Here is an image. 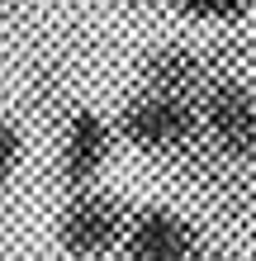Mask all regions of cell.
<instances>
[{
	"label": "cell",
	"instance_id": "obj_5",
	"mask_svg": "<svg viewBox=\"0 0 256 261\" xmlns=\"http://www.w3.org/2000/svg\"><path fill=\"white\" fill-rule=\"evenodd\" d=\"M114 147H119L114 114L76 105V110L57 124V180H62V190L100 186L104 171H109V162H114Z\"/></svg>",
	"mask_w": 256,
	"mask_h": 261
},
{
	"label": "cell",
	"instance_id": "obj_12",
	"mask_svg": "<svg viewBox=\"0 0 256 261\" xmlns=\"http://www.w3.org/2000/svg\"><path fill=\"white\" fill-rule=\"evenodd\" d=\"M104 5H114L124 14H157V10H166V0H104Z\"/></svg>",
	"mask_w": 256,
	"mask_h": 261
},
{
	"label": "cell",
	"instance_id": "obj_7",
	"mask_svg": "<svg viewBox=\"0 0 256 261\" xmlns=\"http://www.w3.org/2000/svg\"><path fill=\"white\" fill-rule=\"evenodd\" d=\"M133 90H152V95H176V100L200 105V95L209 90L200 43L194 38H157L133 67Z\"/></svg>",
	"mask_w": 256,
	"mask_h": 261
},
{
	"label": "cell",
	"instance_id": "obj_4",
	"mask_svg": "<svg viewBox=\"0 0 256 261\" xmlns=\"http://www.w3.org/2000/svg\"><path fill=\"white\" fill-rule=\"evenodd\" d=\"M204 223L185 214L180 204L166 199H147L128 209V228L119 242V261H200L209 247Z\"/></svg>",
	"mask_w": 256,
	"mask_h": 261
},
{
	"label": "cell",
	"instance_id": "obj_11",
	"mask_svg": "<svg viewBox=\"0 0 256 261\" xmlns=\"http://www.w3.org/2000/svg\"><path fill=\"white\" fill-rule=\"evenodd\" d=\"M24 152H29V138H24V124L14 114H0V195L14 186L24 166Z\"/></svg>",
	"mask_w": 256,
	"mask_h": 261
},
{
	"label": "cell",
	"instance_id": "obj_13",
	"mask_svg": "<svg viewBox=\"0 0 256 261\" xmlns=\"http://www.w3.org/2000/svg\"><path fill=\"white\" fill-rule=\"evenodd\" d=\"M200 261H237V256H233L228 247H223V242H209V247H204V256H200Z\"/></svg>",
	"mask_w": 256,
	"mask_h": 261
},
{
	"label": "cell",
	"instance_id": "obj_8",
	"mask_svg": "<svg viewBox=\"0 0 256 261\" xmlns=\"http://www.w3.org/2000/svg\"><path fill=\"white\" fill-rule=\"evenodd\" d=\"M209 86H256V38L247 29H214L200 38Z\"/></svg>",
	"mask_w": 256,
	"mask_h": 261
},
{
	"label": "cell",
	"instance_id": "obj_6",
	"mask_svg": "<svg viewBox=\"0 0 256 261\" xmlns=\"http://www.w3.org/2000/svg\"><path fill=\"white\" fill-rule=\"evenodd\" d=\"M200 133L223 157L256 166V86H209L200 95Z\"/></svg>",
	"mask_w": 256,
	"mask_h": 261
},
{
	"label": "cell",
	"instance_id": "obj_1",
	"mask_svg": "<svg viewBox=\"0 0 256 261\" xmlns=\"http://www.w3.org/2000/svg\"><path fill=\"white\" fill-rule=\"evenodd\" d=\"M161 166L218 223H228V228H251L256 223V166H242V162L223 157L218 147L204 143V133L194 143H185L176 157H166Z\"/></svg>",
	"mask_w": 256,
	"mask_h": 261
},
{
	"label": "cell",
	"instance_id": "obj_10",
	"mask_svg": "<svg viewBox=\"0 0 256 261\" xmlns=\"http://www.w3.org/2000/svg\"><path fill=\"white\" fill-rule=\"evenodd\" d=\"M166 14H176L180 24L204 29V34H214V29H247L251 0H166Z\"/></svg>",
	"mask_w": 256,
	"mask_h": 261
},
{
	"label": "cell",
	"instance_id": "obj_14",
	"mask_svg": "<svg viewBox=\"0 0 256 261\" xmlns=\"http://www.w3.org/2000/svg\"><path fill=\"white\" fill-rule=\"evenodd\" d=\"M0 10H5V0H0Z\"/></svg>",
	"mask_w": 256,
	"mask_h": 261
},
{
	"label": "cell",
	"instance_id": "obj_3",
	"mask_svg": "<svg viewBox=\"0 0 256 261\" xmlns=\"http://www.w3.org/2000/svg\"><path fill=\"white\" fill-rule=\"evenodd\" d=\"M114 133L138 157L166 162L200 138V105L176 95H152V90H128L124 105L114 110Z\"/></svg>",
	"mask_w": 256,
	"mask_h": 261
},
{
	"label": "cell",
	"instance_id": "obj_9",
	"mask_svg": "<svg viewBox=\"0 0 256 261\" xmlns=\"http://www.w3.org/2000/svg\"><path fill=\"white\" fill-rule=\"evenodd\" d=\"M24 100H29V110H34L38 119H48V124H62V119L76 110V105H71V71H67L62 57L34 62L29 86H24Z\"/></svg>",
	"mask_w": 256,
	"mask_h": 261
},
{
	"label": "cell",
	"instance_id": "obj_2",
	"mask_svg": "<svg viewBox=\"0 0 256 261\" xmlns=\"http://www.w3.org/2000/svg\"><path fill=\"white\" fill-rule=\"evenodd\" d=\"M128 199L100 186H86V190H67L62 204H57V219H52V238L71 261H104V256H119V242H124V228H128Z\"/></svg>",
	"mask_w": 256,
	"mask_h": 261
}]
</instances>
